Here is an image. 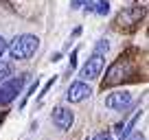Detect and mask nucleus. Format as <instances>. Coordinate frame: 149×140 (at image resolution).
I'll use <instances>...</instances> for the list:
<instances>
[{
	"instance_id": "nucleus-12",
	"label": "nucleus",
	"mask_w": 149,
	"mask_h": 140,
	"mask_svg": "<svg viewBox=\"0 0 149 140\" xmlns=\"http://www.w3.org/2000/svg\"><path fill=\"white\" fill-rule=\"evenodd\" d=\"M90 140H112V134H107V131H101V134L92 136Z\"/></svg>"
},
{
	"instance_id": "nucleus-14",
	"label": "nucleus",
	"mask_w": 149,
	"mask_h": 140,
	"mask_svg": "<svg viewBox=\"0 0 149 140\" xmlns=\"http://www.w3.org/2000/svg\"><path fill=\"white\" fill-rule=\"evenodd\" d=\"M123 140H145V136L138 131V134H132V136H127V138H123Z\"/></svg>"
},
{
	"instance_id": "nucleus-9",
	"label": "nucleus",
	"mask_w": 149,
	"mask_h": 140,
	"mask_svg": "<svg viewBox=\"0 0 149 140\" xmlns=\"http://www.w3.org/2000/svg\"><path fill=\"white\" fill-rule=\"evenodd\" d=\"M86 9L94 11V13H99V15H107L110 13V2H107V0H99L97 5H86Z\"/></svg>"
},
{
	"instance_id": "nucleus-7",
	"label": "nucleus",
	"mask_w": 149,
	"mask_h": 140,
	"mask_svg": "<svg viewBox=\"0 0 149 140\" xmlns=\"http://www.w3.org/2000/svg\"><path fill=\"white\" fill-rule=\"evenodd\" d=\"M90 94H92V90H90L84 81H74V83H70L68 92H66V98H68V103H81V101H86Z\"/></svg>"
},
{
	"instance_id": "nucleus-16",
	"label": "nucleus",
	"mask_w": 149,
	"mask_h": 140,
	"mask_svg": "<svg viewBox=\"0 0 149 140\" xmlns=\"http://www.w3.org/2000/svg\"><path fill=\"white\" fill-rule=\"evenodd\" d=\"M5 51H7V42H5V37L0 35V55H2Z\"/></svg>"
},
{
	"instance_id": "nucleus-1",
	"label": "nucleus",
	"mask_w": 149,
	"mask_h": 140,
	"mask_svg": "<svg viewBox=\"0 0 149 140\" xmlns=\"http://www.w3.org/2000/svg\"><path fill=\"white\" fill-rule=\"evenodd\" d=\"M37 46H40V40L35 35H29L26 33V35H18L7 48H9V55L13 59H29V57L35 55Z\"/></svg>"
},
{
	"instance_id": "nucleus-13",
	"label": "nucleus",
	"mask_w": 149,
	"mask_h": 140,
	"mask_svg": "<svg viewBox=\"0 0 149 140\" xmlns=\"http://www.w3.org/2000/svg\"><path fill=\"white\" fill-rule=\"evenodd\" d=\"M53 83H55V77H53V79H51V81H48V83H46V85H44V90H42V94H40V98H44V96H46V92H48V90H51V88H53Z\"/></svg>"
},
{
	"instance_id": "nucleus-10",
	"label": "nucleus",
	"mask_w": 149,
	"mask_h": 140,
	"mask_svg": "<svg viewBox=\"0 0 149 140\" xmlns=\"http://www.w3.org/2000/svg\"><path fill=\"white\" fill-rule=\"evenodd\" d=\"M11 70H13V68H11L9 61H0V81H5L7 77L11 75Z\"/></svg>"
},
{
	"instance_id": "nucleus-3",
	"label": "nucleus",
	"mask_w": 149,
	"mask_h": 140,
	"mask_svg": "<svg viewBox=\"0 0 149 140\" xmlns=\"http://www.w3.org/2000/svg\"><path fill=\"white\" fill-rule=\"evenodd\" d=\"M24 77H13V79H5L0 81V105H7L11 103L24 88Z\"/></svg>"
},
{
	"instance_id": "nucleus-15",
	"label": "nucleus",
	"mask_w": 149,
	"mask_h": 140,
	"mask_svg": "<svg viewBox=\"0 0 149 140\" xmlns=\"http://www.w3.org/2000/svg\"><path fill=\"white\" fill-rule=\"evenodd\" d=\"M77 53H79V51L74 48V51H72V55H70V70H72V68H74V64H77Z\"/></svg>"
},
{
	"instance_id": "nucleus-11",
	"label": "nucleus",
	"mask_w": 149,
	"mask_h": 140,
	"mask_svg": "<svg viewBox=\"0 0 149 140\" xmlns=\"http://www.w3.org/2000/svg\"><path fill=\"white\" fill-rule=\"evenodd\" d=\"M107 48H110L107 40H99V44H97V48H94V53H97V55H103V53H107Z\"/></svg>"
},
{
	"instance_id": "nucleus-4",
	"label": "nucleus",
	"mask_w": 149,
	"mask_h": 140,
	"mask_svg": "<svg viewBox=\"0 0 149 140\" xmlns=\"http://www.w3.org/2000/svg\"><path fill=\"white\" fill-rule=\"evenodd\" d=\"M103 66H105V59H103V55H97V53H94V55L90 57L88 61H86V66L81 68V79H86V81L99 79V77H101Z\"/></svg>"
},
{
	"instance_id": "nucleus-8",
	"label": "nucleus",
	"mask_w": 149,
	"mask_h": 140,
	"mask_svg": "<svg viewBox=\"0 0 149 140\" xmlns=\"http://www.w3.org/2000/svg\"><path fill=\"white\" fill-rule=\"evenodd\" d=\"M72 121H74V116H72V112H70L68 107H55L53 110V123L57 125V129H70L72 127Z\"/></svg>"
},
{
	"instance_id": "nucleus-6",
	"label": "nucleus",
	"mask_w": 149,
	"mask_h": 140,
	"mask_svg": "<svg viewBox=\"0 0 149 140\" xmlns=\"http://www.w3.org/2000/svg\"><path fill=\"white\" fill-rule=\"evenodd\" d=\"M132 92H127V90H121V92H112V94H107V98H105V105L107 107H112V110H127L132 105Z\"/></svg>"
},
{
	"instance_id": "nucleus-2",
	"label": "nucleus",
	"mask_w": 149,
	"mask_h": 140,
	"mask_svg": "<svg viewBox=\"0 0 149 140\" xmlns=\"http://www.w3.org/2000/svg\"><path fill=\"white\" fill-rule=\"evenodd\" d=\"M132 72H134V66H132V61L125 59V57H118V59L114 61L110 68H107L105 81H103V88H105V85H116V83H121L123 79L132 77Z\"/></svg>"
},
{
	"instance_id": "nucleus-5",
	"label": "nucleus",
	"mask_w": 149,
	"mask_h": 140,
	"mask_svg": "<svg viewBox=\"0 0 149 140\" xmlns=\"http://www.w3.org/2000/svg\"><path fill=\"white\" fill-rule=\"evenodd\" d=\"M145 9L143 7H127V9H123L121 13L116 15V26L123 28V26H134V24H138V20L143 18Z\"/></svg>"
}]
</instances>
